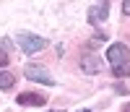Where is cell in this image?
Listing matches in <instances>:
<instances>
[{
  "instance_id": "obj_1",
  "label": "cell",
  "mask_w": 130,
  "mask_h": 112,
  "mask_svg": "<svg viewBox=\"0 0 130 112\" xmlns=\"http://www.w3.org/2000/svg\"><path fill=\"white\" fill-rule=\"evenodd\" d=\"M107 60H109L112 71L127 68V65H130V47H127V44H120V42L109 44V50H107Z\"/></svg>"
},
{
  "instance_id": "obj_2",
  "label": "cell",
  "mask_w": 130,
  "mask_h": 112,
  "mask_svg": "<svg viewBox=\"0 0 130 112\" xmlns=\"http://www.w3.org/2000/svg\"><path fill=\"white\" fill-rule=\"evenodd\" d=\"M18 39V44H21V50H24L26 55H34V52H39V50H44L47 47V39L44 37H37V34H18L16 37Z\"/></svg>"
},
{
  "instance_id": "obj_3",
  "label": "cell",
  "mask_w": 130,
  "mask_h": 112,
  "mask_svg": "<svg viewBox=\"0 0 130 112\" xmlns=\"http://www.w3.org/2000/svg\"><path fill=\"white\" fill-rule=\"evenodd\" d=\"M24 73H26L29 81H37V83H44V86H52V83H55V78L50 76V71L44 68V65H34V63H31V65L24 68Z\"/></svg>"
},
{
  "instance_id": "obj_4",
  "label": "cell",
  "mask_w": 130,
  "mask_h": 112,
  "mask_svg": "<svg viewBox=\"0 0 130 112\" xmlns=\"http://www.w3.org/2000/svg\"><path fill=\"white\" fill-rule=\"evenodd\" d=\"M16 102L21 107H42V104L47 102V96L44 94H37V91H24V94H18Z\"/></svg>"
},
{
  "instance_id": "obj_5",
  "label": "cell",
  "mask_w": 130,
  "mask_h": 112,
  "mask_svg": "<svg viewBox=\"0 0 130 112\" xmlns=\"http://www.w3.org/2000/svg\"><path fill=\"white\" fill-rule=\"evenodd\" d=\"M81 68H83V73H89V76L99 73V71H102V60H99V55H91V52H86L83 58H81Z\"/></svg>"
},
{
  "instance_id": "obj_6",
  "label": "cell",
  "mask_w": 130,
  "mask_h": 112,
  "mask_svg": "<svg viewBox=\"0 0 130 112\" xmlns=\"http://www.w3.org/2000/svg\"><path fill=\"white\" fill-rule=\"evenodd\" d=\"M107 13H109V3H96L89 8V21L91 24H102L107 18Z\"/></svg>"
},
{
  "instance_id": "obj_7",
  "label": "cell",
  "mask_w": 130,
  "mask_h": 112,
  "mask_svg": "<svg viewBox=\"0 0 130 112\" xmlns=\"http://www.w3.org/2000/svg\"><path fill=\"white\" fill-rule=\"evenodd\" d=\"M13 83H16L13 73H8V71H0V89H13Z\"/></svg>"
},
{
  "instance_id": "obj_8",
  "label": "cell",
  "mask_w": 130,
  "mask_h": 112,
  "mask_svg": "<svg viewBox=\"0 0 130 112\" xmlns=\"http://www.w3.org/2000/svg\"><path fill=\"white\" fill-rule=\"evenodd\" d=\"M3 65H8V55H5L3 50H0V68H3Z\"/></svg>"
},
{
  "instance_id": "obj_9",
  "label": "cell",
  "mask_w": 130,
  "mask_h": 112,
  "mask_svg": "<svg viewBox=\"0 0 130 112\" xmlns=\"http://www.w3.org/2000/svg\"><path fill=\"white\" fill-rule=\"evenodd\" d=\"M122 10H125V13L130 16V0H127V3H122Z\"/></svg>"
},
{
  "instance_id": "obj_10",
  "label": "cell",
  "mask_w": 130,
  "mask_h": 112,
  "mask_svg": "<svg viewBox=\"0 0 130 112\" xmlns=\"http://www.w3.org/2000/svg\"><path fill=\"white\" fill-rule=\"evenodd\" d=\"M125 112H130V104H125Z\"/></svg>"
},
{
  "instance_id": "obj_11",
  "label": "cell",
  "mask_w": 130,
  "mask_h": 112,
  "mask_svg": "<svg viewBox=\"0 0 130 112\" xmlns=\"http://www.w3.org/2000/svg\"><path fill=\"white\" fill-rule=\"evenodd\" d=\"M52 112H60V109H52Z\"/></svg>"
},
{
  "instance_id": "obj_12",
  "label": "cell",
  "mask_w": 130,
  "mask_h": 112,
  "mask_svg": "<svg viewBox=\"0 0 130 112\" xmlns=\"http://www.w3.org/2000/svg\"><path fill=\"white\" fill-rule=\"evenodd\" d=\"M83 112H89V109H83Z\"/></svg>"
}]
</instances>
